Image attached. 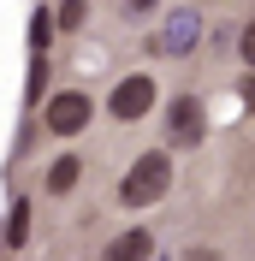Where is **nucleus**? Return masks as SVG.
Wrapping results in <instances>:
<instances>
[{"label":"nucleus","instance_id":"obj_2","mask_svg":"<svg viewBox=\"0 0 255 261\" xmlns=\"http://www.w3.org/2000/svg\"><path fill=\"white\" fill-rule=\"evenodd\" d=\"M202 137H208L202 95H172L166 101V143L172 148H202Z\"/></svg>","mask_w":255,"mask_h":261},{"label":"nucleus","instance_id":"obj_6","mask_svg":"<svg viewBox=\"0 0 255 261\" xmlns=\"http://www.w3.org/2000/svg\"><path fill=\"white\" fill-rule=\"evenodd\" d=\"M24 238H30V202H12L6 226H0V249H6V255H18V249H24Z\"/></svg>","mask_w":255,"mask_h":261},{"label":"nucleus","instance_id":"obj_7","mask_svg":"<svg viewBox=\"0 0 255 261\" xmlns=\"http://www.w3.org/2000/svg\"><path fill=\"white\" fill-rule=\"evenodd\" d=\"M78 178H83V161H78V154H60V161L48 166V196H65V190H78Z\"/></svg>","mask_w":255,"mask_h":261},{"label":"nucleus","instance_id":"obj_10","mask_svg":"<svg viewBox=\"0 0 255 261\" xmlns=\"http://www.w3.org/2000/svg\"><path fill=\"white\" fill-rule=\"evenodd\" d=\"M238 60L249 65V71H255V18H249V24L238 30Z\"/></svg>","mask_w":255,"mask_h":261},{"label":"nucleus","instance_id":"obj_4","mask_svg":"<svg viewBox=\"0 0 255 261\" xmlns=\"http://www.w3.org/2000/svg\"><path fill=\"white\" fill-rule=\"evenodd\" d=\"M48 130L54 137H78L83 125H89V119H95V107H89V95H83V89H60V95L48 101Z\"/></svg>","mask_w":255,"mask_h":261},{"label":"nucleus","instance_id":"obj_11","mask_svg":"<svg viewBox=\"0 0 255 261\" xmlns=\"http://www.w3.org/2000/svg\"><path fill=\"white\" fill-rule=\"evenodd\" d=\"M48 30H54V18L36 12V24H30V48H36V54H48Z\"/></svg>","mask_w":255,"mask_h":261},{"label":"nucleus","instance_id":"obj_3","mask_svg":"<svg viewBox=\"0 0 255 261\" xmlns=\"http://www.w3.org/2000/svg\"><path fill=\"white\" fill-rule=\"evenodd\" d=\"M155 101H160L155 77H143V71H137V77H119V83H113V95H107V113L119 119V125H137V119H143L148 107H155Z\"/></svg>","mask_w":255,"mask_h":261},{"label":"nucleus","instance_id":"obj_12","mask_svg":"<svg viewBox=\"0 0 255 261\" xmlns=\"http://www.w3.org/2000/svg\"><path fill=\"white\" fill-rule=\"evenodd\" d=\"M155 6H160V0H125V12H131V18H148Z\"/></svg>","mask_w":255,"mask_h":261},{"label":"nucleus","instance_id":"obj_8","mask_svg":"<svg viewBox=\"0 0 255 261\" xmlns=\"http://www.w3.org/2000/svg\"><path fill=\"white\" fill-rule=\"evenodd\" d=\"M54 24H60L65 36H71V30H83V24H89V0H60V12H54Z\"/></svg>","mask_w":255,"mask_h":261},{"label":"nucleus","instance_id":"obj_5","mask_svg":"<svg viewBox=\"0 0 255 261\" xmlns=\"http://www.w3.org/2000/svg\"><path fill=\"white\" fill-rule=\"evenodd\" d=\"M196 30H202V18H196L190 6H178V12H172V24L160 30L155 54H190V48H196Z\"/></svg>","mask_w":255,"mask_h":261},{"label":"nucleus","instance_id":"obj_1","mask_svg":"<svg viewBox=\"0 0 255 261\" xmlns=\"http://www.w3.org/2000/svg\"><path fill=\"white\" fill-rule=\"evenodd\" d=\"M166 190H172V154L166 148H143L125 166V178H119V202L125 208H155Z\"/></svg>","mask_w":255,"mask_h":261},{"label":"nucleus","instance_id":"obj_13","mask_svg":"<svg viewBox=\"0 0 255 261\" xmlns=\"http://www.w3.org/2000/svg\"><path fill=\"white\" fill-rule=\"evenodd\" d=\"M243 107H249V113H255V71H249V77H243Z\"/></svg>","mask_w":255,"mask_h":261},{"label":"nucleus","instance_id":"obj_9","mask_svg":"<svg viewBox=\"0 0 255 261\" xmlns=\"http://www.w3.org/2000/svg\"><path fill=\"white\" fill-rule=\"evenodd\" d=\"M107 255H155V231H125Z\"/></svg>","mask_w":255,"mask_h":261}]
</instances>
